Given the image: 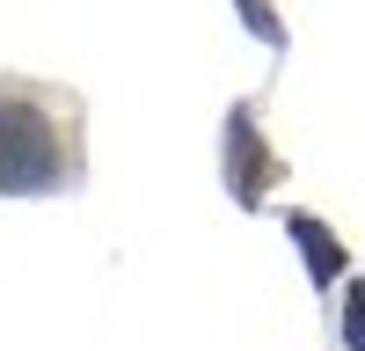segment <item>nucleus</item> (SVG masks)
<instances>
[{"instance_id":"1","label":"nucleus","mask_w":365,"mask_h":351,"mask_svg":"<svg viewBox=\"0 0 365 351\" xmlns=\"http://www.w3.org/2000/svg\"><path fill=\"white\" fill-rule=\"evenodd\" d=\"M51 183H58V139H51V117L0 96V190L37 198V190H51Z\"/></svg>"},{"instance_id":"2","label":"nucleus","mask_w":365,"mask_h":351,"mask_svg":"<svg viewBox=\"0 0 365 351\" xmlns=\"http://www.w3.org/2000/svg\"><path fill=\"white\" fill-rule=\"evenodd\" d=\"M227 154H234V198L241 205H256L263 198V183H270V161H263V146H256V125H249V117H234V132H227Z\"/></svg>"},{"instance_id":"3","label":"nucleus","mask_w":365,"mask_h":351,"mask_svg":"<svg viewBox=\"0 0 365 351\" xmlns=\"http://www.w3.org/2000/svg\"><path fill=\"white\" fill-rule=\"evenodd\" d=\"M292 234H299V249H307L314 278H336V271H344V249L329 242V227H322V220H292Z\"/></svg>"},{"instance_id":"4","label":"nucleus","mask_w":365,"mask_h":351,"mask_svg":"<svg viewBox=\"0 0 365 351\" xmlns=\"http://www.w3.org/2000/svg\"><path fill=\"white\" fill-rule=\"evenodd\" d=\"M344 337H351V351H365V285H351V307H344Z\"/></svg>"}]
</instances>
